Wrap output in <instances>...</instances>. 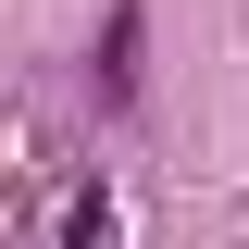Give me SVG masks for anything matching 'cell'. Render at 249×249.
<instances>
[{
	"label": "cell",
	"mask_w": 249,
	"mask_h": 249,
	"mask_svg": "<svg viewBox=\"0 0 249 249\" xmlns=\"http://www.w3.org/2000/svg\"><path fill=\"white\" fill-rule=\"evenodd\" d=\"M75 249H112V212H100V199L75 212Z\"/></svg>",
	"instance_id": "obj_1"
}]
</instances>
